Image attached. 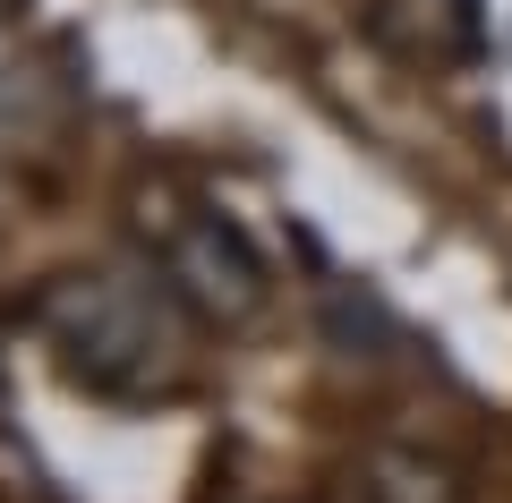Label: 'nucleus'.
Wrapping results in <instances>:
<instances>
[{
	"label": "nucleus",
	"instance_id": "obj_1",
	"mask_svg": "<svg viewBox=\"0 0 512 503\" xmlns=\"http://www.w3.org/2000/svg\"><path fill=\"white\" fill-rule=\"evenodd\" d=\"M35 333L52 342L60 376L86 384L103 401H154L188 384V299L171 290V273H60L35 299Z\"/></svg>",
	"mask_w": 512,
	"mask_h": 503
},
{
	"label": "nucleus",
	"instance_id": "obj_2",
	"mask_svg": "<svg viewBox=\"0 0 512 503\" xmlns=\"http://www.w3.org/2000/svg\"><path fill=\"white\" fill-rule=\"evenodd\" d=\"M163 273H171V290H180L197 316H248V307L265 299V265H256V248L239 239V222H222V214L188 222L163 248Z\"/></svg>",
	"mask_w": 512,
	"mask_h": 503
},
{
	"label": "nucleus",
	"instance_id": "obj_3",
	"mask_svg": "<svg viewBox=\"0 0 512 503\" xmlns=\"http://www.w3.org/2000/svg\"><path fill=\"white\" fill-rule=\"evenodd\" d=\"M367 503H461V469L427 444H384L367 461Z\"/></svg>",
	"mask_w": 512,
	"mask_h": 503
}]
</instances>
